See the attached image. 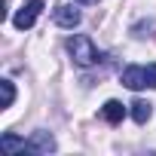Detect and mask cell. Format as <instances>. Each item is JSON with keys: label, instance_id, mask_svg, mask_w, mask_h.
<instances>
[{"label": "cell", "instance_id": "52a82bcc", "mask_svg": "<svg viewBox=\"0 0 156 156\" xmlns=\"http://www.w3.org/2000/svg\"><path fill=\"white\" fill-rule=\"evenodd\" d=\"M129 107H132V119H135L138 126H144V122L153 116V104H150V101H141V98H138V101H132Z\"/></svg>", "mask_w": 156, "mask_h": 156}, {"label": "cell", "instance_id": "7a4b0ae2", "mask_svg": "<svg viewBox=\"0 0 156 156\" xmlns=\"http://www.w3.org/2000/svg\"><path fill=\"white\" fill-rule=\"evenodd\" d=\"M119 80H122V86H129V89H156V64H132V67H126L122 73H119Z\"/></svg>", "mask_w": 156, "mask_h": 156}, {"label": "cell", "instance_id": "8992f818", "mask_svg": "<svg viewBox=\"0 0 156 156\" xmlns=\"http://www.w3.org/2000/svg\"><path fill=\"white\" fill-rule=\"evenodd\" d=\"M101 113H104V119L110 122V126H116V122H122V116H126V104L122 101H107L104 107H101Z\"/></svg>", "mask_w": 156, "mask_h": 156}, {"label": "cell", "instance_id": "5b68a950", "mask_svg": "<svg viewBox=\"0 0 156 156\" xmlns=\"http://www.w3.org/2000/svg\"><path fill=\"white\" fill-rule=\"evenodd\" d=\"M55 25H61V28H76V25H80V12H76L70 3H58V6H55Z\"/></svg>", "mask_w": 156, "mask_h": 156}, {"label": "cell", "instance_id": "277c9868", "mask_svg": "<svg viewBox=\"0 0 156 156\" xmlns=\"http://www.w3.org/2000/svg\"><path fill=\"white\" fill-rule=\"evenodd\" d=\"M28 153H55V138L49 132H34L31 141H28Z\"/></svg>", "mask_w": 156, "mask_h": 156}, {"label": "cell", "instance_id": "8fae6325", "mask_svg": "<svg viewBox=\"0 0 156 156\" xmlns=\"http://www.w3.org/2000/svg\"><path fill=\"white\" fill-rule=\"evenodd\" d=\"M76 3H98V0H76Z\"/></svg>", "mask_w": 156, "mask_h": 156}, {"label": "cell", "instance_id": "3957f363", "mask_svg": "<svg viewBox=\"0 0 156 156\" xmlns=\"http://www.w3.org/2000/svg\"><path fill=\"white\" fill-rule=\"evenodd\" d=\"M43 12V0H28V3L12 16V25L19 28V31H25V28H31L34 22H37V16Z\"/></svg>", "mask_w": 156, "mask_h": 156}, {"label": "cell", "instance_id": "30bf717a", "mask_svg": "<svg viewBox=\"0 0 156 156\" xmlns=\"http://www.w3.org/2000/svg\"><path fill=\"white\" fill-rule=\"evenodd\" d=\"M147 31H153V22H150V19H141V22L132 25V34H135V37H147Z\"/></svg>", "mask_w": 156, "mask_h": 156}, {"label": "cell", "instance_id": "ba28073f", "mask_svg": "<svg viewBox=\"0 0 156 156\" xmlns=\"http://www.w3.org/2000/svg\"><path fill=\"white\" fill-rule=\"evenodd\" d=\"M0 147H3L6 153H16V150H28V141H19L16 135H3V138H0Z\"/></svg>", "mask_w": 156, "mask_h": 156}, {"label": "cell", "instance_id": "6da1fadb", "mask_svg": "<svg viewBox=\"0 0 156 156\" xmlns=\"http://www.w3.org/2000/svg\"><path fill=\"white\" fill-rule=\"evenodd\" d=\"M67 52H70L73 64H80V67H92V64L104 61V55H101V52L92 46V40H89V37H83V34H76V37H70V40H67Z\"/></svg>", "mask_w": 156, "mask_h": 156}, {"label": "cell", "instance_id": "9c48e42d", "mask_svg": "<svg viewBox=\"0 0 156 156\" xmlns=\"http://www.w3.org/2000/svg\"><path fill=\"white\" fill-rule=\"evenodd\" d=\"M0 89H3V104H0V110H6L16 101V86H12V80H0Z\"/></svg>", "mask_w": 156, "mask_h": 156}]
</instances>
